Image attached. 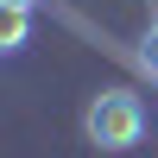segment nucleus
<instances>
[{"label": "nucleus", "mask_w": 158, "mask_h": 158, "mask_svg": "<svg viewBox=\"0 0 158 158\" xmlns=\"http://www.w3.org/2000/svg\"><path fill=\"white\" fill-rule=\"evenodd\" d=\"M25 38H32V6H0V51L19 57Z\"/></svg>", "instance_id": "2"}, {"label": "nucleus", "mask_w": 158, "mask_h": 158, "mask_svg": "<svg viewBox=\"0 0 158 158\" xmlns=\"http://www.w3.org/2000/svg\"><path fill=\"white\" fill-rule=\"evenodd\" d=\"M139 70H146L152 82H158V19L146 25V38H139Z\"/></svg>", "instance_id": "3"}, {"label": "nucleus", "mask_w": 158, "mask_h": 158, "mask_svg": "<svg viewBox=\"0 0 158 158\" xmlns=\"http://www.w3.org/2000/svg\"><path fill=\"white\" fill-rule=\"evenodd\" d=\"M0 6H38V0H0Z\"/></svg>", "instance_id": "4"}, {"label": "nucleus", "mask_w": 158, "mask_h": 158, "mask_svg": "<svg viewBox=\"0 0 158 158\" xmlns=\"http://www.w3.org/2000/svg\"><path fill=\"white\" fill-rule=\"evenodd\" d=\"M82 133H89L95 152H133L146 139V101L133 89H101L82 108Z\"/></svg>", "instance_id": "1"}]
</instances>
